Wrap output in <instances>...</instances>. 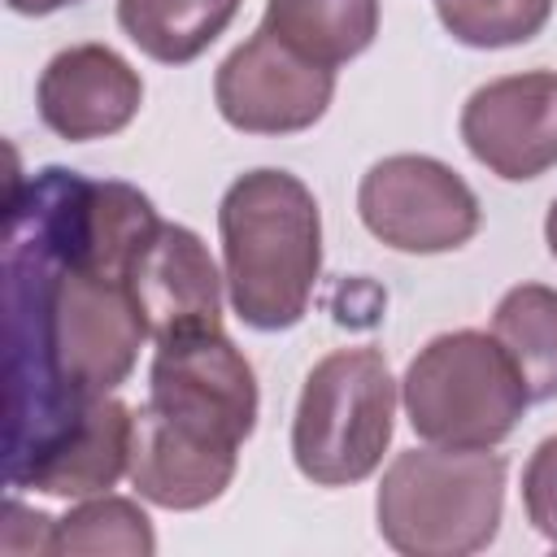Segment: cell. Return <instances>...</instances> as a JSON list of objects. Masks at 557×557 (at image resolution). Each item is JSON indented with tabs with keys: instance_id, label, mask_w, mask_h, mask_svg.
<instances>
[{
	"instance_id": "obj_19",
	"label": "cell",
	"mask_w": 557,
	"mask_h": 557,
	"mask_svg": "<svg viewBox=\"0 0 557 557\" xmlns=\"http://www.w3.org/2000/svg\"><path fill=\"white\" fill-rule=\"evenodd\" d=\"M52 527L57 518L26 509L22 500H9L4 509V553H52Z\"/></svg>"
},
{
	"instance_id": "obj_17",
	"label": "cell",
	"mask_w": 557,
	"mask_h": 557,
	"mask_svg": "<svg viewBox=\"0 0 557 557\" xmlns=\"http://www.w3.org/2000/svg\"><path fill=\"white\" fill-rule=\"evenodd\" d=\"M435 13L466 48H513L548 26L553 0H435Z\"/></svg>"
},
{
	"instance_id": "obj_18",
	"label": "cell",
	"mask_w": 557,
	"mask_h": 557,
	"mask_svg": "<svg viewBox=\"0 0 557 557\" xmlns=\"http://www.w3.org/2000/svg\"><path fill=\"white\" fill-rule=\"evenodd\" d=\"M522 509H527V522L548 544H557V435L540 440L535 453L527 457V470H522Z\"/></svg>"
},
{
	"instance_id": "obj_12",
	"label": "cell",
	"mask_w": 557,
	"mask_h": 557,
	"mask_svg": "<svg viewBox=\"0 0 557 557\" xmlns=\"http://www.w3.org/2000/svg\"><path fill=\"white\" fill-rule=\"evenodd\" d=\"M131 440L135 409H126L117 396H96L52 444L9 474V487H30L61 500L100 496L131 470Z\"/></svg>"
},
{
	"instance_id": "obj_5",
	"label": "cell",
	"mask_w": 557,
	"mask_h": 557,
	"mask_svg": "<svg viewBox=\"0 0 557 557\" xmlns=\"http://www.w3.org/2000/svg\"><path fill=\"white\" fill-rule=\"evenodd\" d=\"M357 213L366 231L396 252H453L474 239L483 213L470 183L422 152H396L374 161L357 187Z\"/></svg>"
},
{
	"instance_id": "obj_13",
	"label": "cell",
	"mask_w": 557,
	"mask_h": 557,
	"mask_svg": "<svg viewBox=\"0 0 557 557\" xmlns=\"http://www.w3.org/2000/svg\"><path fill=\"white\" fill-rule=\"evenodd\" d=\"M265 30L318 65L361 57L379 35V0H265Z\"/></svg>"
},
{
	"instance_id": "obj_4",
	"label": "cell",
	"mask_w": 557,
	"mask_h": 557,
	"mask_svg": "<svg viewBox=\"0 0 557 557\" xmlns=\"http://www.w3.org/2000/svg\"><path fill=\"white\" fill-rule=\"evenodd\" d=\"M387 357L370 344L326 352L300 387L292 418V461L318 487H348L379 470L396 431Z\"/></svg>"
},
{
	"instance_id": "obj_11",
	"label": "cell",
	"mask_w": 557,
	"mask_h": 557,
	"mask_svg": "<svg viewBox=\"0 0 557 557\" xmlns=\"http://www.w3.org/2000/svg\"><path fill=\"white\" fill-rule=\"evenodd\" d=\"M222 287L226 274L213 265L205 239L178 222H161L131 270V292L152 344L222 331Z\"/></svg>"
},
{
	"instance_id": "obj_8",
	"label": "cell",
	"mask_w": 557,
	"mask_h": 557,
	"mask_svg": "<svg viewBox=\"0 0 557 557\" xmlns=\"http://www.w3.org/2000/svg\"><path fill=\"white\" fill-rule=\"evenodd\" d=\"M461 144L505 183L540 178L557 165V74H505L461 104Z\"/></svg>"
},
{
	"instance_id": "obj_3",
	"label": "cell",
	"mask_w": 557,
	"mask_h": 557,
	"mask_svg": "<svg viewBox=\"0 0 557 557\" xmlns=\"http://www.w3.org/2000/svg\"><path fill=\"white\" fill-rule=\"evenodd\" d=\"M405 418L418 440L440 448L505 444L531 396L492 331H444L418 348L400 379Z\"/></svg>"
},
{
	"instance_id": "obj_20",
	"label": "cell",
	"mask_w": 557,
	"mask_h": 557,
	"mask_svg": "<svg viewBox=\"0 0 557 557\" xmlns=\"http://www.w3.org/2000/svg\"><path fill=\"white\" fill-rule=\"evenodd\" d=\"M13 13H26V17H44V13H57L65 4H78V0H4Z\"/></svg>"
},
{
	"instance_id": "obj_6",
	"label": "cell",
	"mask_w": 557,
	"mask_h": 557,
	"mask_svg": "<svg viewBox=\"0 0 557 557\" xmlns=\"http://www.w3.org/2000/svg\"><path fill=\"white\" fill-rule=\"evenodd\" d=\"M331 96L335 70L309 61L265 26H257L213 74L218 113L244 135L309 131L331 109Z\"/></svg>"
},
{
	"instance_id": "obj_1",
	"label": "cell",
	"mask_w": 557,
	"mask_h": 557,
	"mask_svg": "<svg viewBox=\"0 0 557 557\" xmlns=\"http://www.w3.org/2000/svg\"><path fill=\"white\" fill-rule=\"evenodd\" d=\"M218 235L235 318L252 331L296 326L322 270V213L313 191L287 170H248L218 205Z\"/></svg>"
},
{
	"instance_id": "obj_9",
	"label": "cell",
	"mask_w": 557,
	"mask_h": 557,
	"mask_svg": "<svg viewBox=\"0 0 557 557\" xmlns=\"http://www.w3.org/2000/svg\"><path fill=\"white\" fill-rule=\"evenodd\" d=\"M35 104L39 122L52 135L87 144L117 135L135 122L144 104V78L109 44H70L44 65Z\"/></svg>"
},
{
	"instance_id": "obj_21",
	"label": "cell",
	"mask_w": 557,
	"mask_h": 557,
	"mask_svg": "<svg viewBox=\"0 0 557 557\" xmlns=\"http://www.w3.org/2000/svg\"><path fill=\"white\" fill-rule=\"evenodd\" d=\"M544 244H548V252L557 257V200H553L548 213H544Z\"/></svg>"
},
{
	"instance_id": "obj_14",
	"label": "cell",
	"mask_w": 557,
	"mask_h": 557,
	"mask_svg": "<svg viewBox=\"0 0 557 557\" xmlns=\"http://www.w3.org/2000/svg\"><path fill=\"white\" fill-rule=\"evenodd\" d=\"M244 0H117L122 35L161 65L196 61L239 13Z\"/></svg>"
},
{
	"instance_id": "obj_2",
	"label": "cell",
	"mask_w": 557,
	"mask_h": 557,
	"mask_svg": "<svg viewBox=\"0 0 557 557\" xmlns=\"http://www.w3.org/2000/svg\"><path fill=\"white\" fill-rule=\"evenodd\" d=\"M505 513V457L492 448H405L379 479L374 518L405 557H470Z\"/></svg>"
},
{
	"instance_id": "obj_7",
	"label": "cell",
	"mask_w": 557,
	"mask_h": 557,
	"mask_svg": "<svg viewBox=\"0 0 557 557\" xmlns=\"http://www.w3.org/2000/svg\"><path fill=\"white\" fill-rule=\"evenodd\" d=\"M148 405L196 431L244 444L257 431L261 396L252 361L226 339V331H200L157 344L148 366Z\"/></svg>"
},
{
	"instance_id": "obj_10",
	"label": "cell",
	"mask_w": 557,
	"mask_h": 557,
	"mask_svg": "<svg viewBox=\"0 0 557 557\" xmlns=\"http://www.w3.org/2000/svg\"><path fill=\"white\" fill-rule=\"evenodd\" d=\"M239 466V444L196 431L148 400L135 409L131 440V487L157 509H205L213 505Z\"/></svg>"
},
{
	"instance_id": "obj_16",
	"label": "cell",
	"mask_w": 557,
	"mask_h": 557,
	"mask_svg": "<svg viewBox=\"0 0 557 557\" xmlns=\"http://www.w3.org/2000/svg\"><path fill=\"white\" fill-rule=\"evenodd\" d=\"M52 553H122V557H152L157 535L148 513L126 496H83L65 518L52 527Z\"/></svg>"
},
{
	"instance_id": "obj_15",
	"label": "cell",
	"mask_w": 557,
	"mask_h": 557,
	"mask_svg": "<svg viewBox=\"0 0 557 557\" xmlns=\"http://www.w3.org/2000/svg\"><path fill=\"white\" fill-rule=\"evenodd\" d=\"M492 335L518 366L531 400L557 396V287L518 283L492 313Z\"/></svg>"
}]
</instances>
